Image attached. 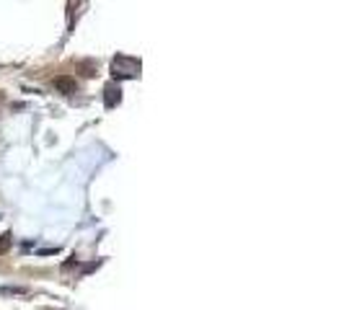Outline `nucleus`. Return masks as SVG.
Instances as JSON below:
<instances>
[{
    "mask_svg": "<svg viewBox=\"0 0 344 310\" xmlns=\"http://www.w3.org/2000/svg\"><path fill=\"white\" fill-rule=\"evenodd\" d=\"M10 243H13V236L10 232H3V236H0V254H8Z\"/></svg>",
    "mask_w": 344,
    "mask_h": 310,
    "instance_id": "3",
    "label": "nucleus"
},
{
    "mask_svg": "<svg viewBox=\"0 0 344 310\" xmlns=\"http://www.w3.org/2000/svg\"><path fill=\"white\" fill-rule=\"evenodd\" d=\"M3 294H28V287H3Z\"/></svg>",
    "mask_w": 344,
    "mask_h": 310,
    "instance_id": "4",
    "label": "nucleus"
},
{
    "mask_svg": "<svg viewBox=\"0 0 344 310\" xmlns=\"http://www.w3.org/2000/svg\"><path fill=\"white\" fill-rule=\"evenodd\" d=\"M39 254H42V256H50V254H57V248H42Z\"/></svg>",
    "mask_w": 344,
    "mask_h": 310,
    "instance_id": "6",
    "label": "nucleus"
},
{
    "mask_svg": "<svg viewBox=\"0 0 344 310\" xmlns=\"http://www.w3.org/2000/svg\"><path fill=\"white\" fill-rule=\"evenodd\" d=\"M72 266H78V256H70V258L62 264V272H70Z\"/></svg>",
    "mask_w": 344,
    "mask_h": 310,
    "instance_id": "5",
    "label": "nucleus"
},
{
    "mask_svg": "<svg viewBox=\"0 0 344 310\" xmlns=\"http://www.w3.org/2000/svg\"><path fill=\"white\" fill-rule=\"evenodd\" d=\"M104 93H106V106H109V108H112V106H116V104H119V98H122V96H119L122 90L114 88V86H106V90H104Z\"/></svg>",
    "mask_w": 344,
    "mask_h": 310,
    "instance_id": "2",
    "label": "nucleus"
},
{
    "mask_svg": "<svg viewBox=\"0 0 344 310\" xmlns=\"http://www.w3.org/2000/svg\"><path fill=\"white\" fill-rule=\"evenodd\" d=\"M54 88L60 93H65V96H72V93L78 90V83H76V78H70V75H57L54 78Z\"/></svg>",
    "mask_w": 344,
    "mask_h": 310,
    "instance_id": "1",
    "label": "nucleus"
}]
</instances>
